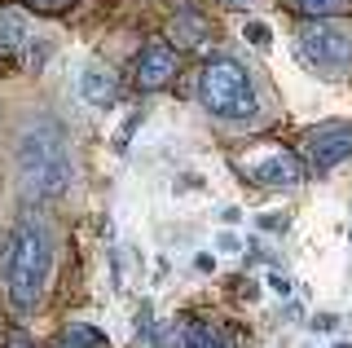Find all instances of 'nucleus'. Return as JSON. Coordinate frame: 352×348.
<instances>
[{"label": "nucleus", "instance_id": "4468645a", "mask_svg": "<svg viewBox=\"0 0 352 348\" xmlns=\"http://www.w3.org/2000/svg\"><path fill=\"white\" fill-rule=\"evenodd\" d=\"M286 9H295L300 18H335L344 9V0H282Z\"/></svg>", "mask_w": 352, "mask_h": 348}, {"label": "nucleus", "instance_id": "39448f33", "mask_svg": "<svg viewBox=\"0 0 352 348\" xmlns=\"http://www.w3.org/2000/svg\"><path fill=\"white\" fill-rule=\"evenodd\" d=\"M242 177L264 186V190H291L304 181V159L295 150L278 146V141H264V146L242 155Z\"/></svg>", "mask_w": 352, "mask_h": 348}, {"label": "nucleus", "instance_id": "ddd939ff", "mask_svg": "<svg viewBox=\"0 0 352 348\" xmlns=\"http://www.w3.org/2000/svg\"><path fill=\"white\" fill-rule=\"evenodd\" d=\"M168 340H176V331L154 326L150 309H141V326H137V348H168Z\"/></svg>", "mask_w": 352, "mask_h": 348}, {"label": "nucleus", "instance_id": "f3484780", "mask_svg": "<svg viewBox=\"0 0 352 348\" xmlns=\"http://www.w3.org/2000/svg\"><path fill=\"white\" fill-rule=\"evenodd\" d=\"M247 40H251V45H269V27H264V23H247Z\"/></svg>", "mask_w": 352, "mask_h": 348}, {"label": "nucleus", "instance_id": "2eb2a0df", "mask_svg": "<svg viewBox=\"0 0 352 348\" xmlns=\"http://www.w3.org/2000/svg\"><path fill=\"white\" fill-rule=\"evenodd\" d=\"M0 348H36V344H31L27 331H18V326H5V331H0Z\"/></svg>", "mask_w": 352, "mask_h": 348}, {"label": "nucleus", "instance_id": "f03ea898", "mask_svg": "<svg viewBox=\"0 0 352 348\" xmlns=\"http://www.w3.org/2000/svg\"><path fill=\"white\" fill-rule=\"evenodd\" d=\"M49 265H53L49 230L36 216H22L5 243V296L22 318L36 313V304L44 296V282H49Z\"/></svg>", "mask_w": 352, "mask_h": 348}, {"label": "nucleus", "instance_id": "6e6552de", "mask_svg": "<svg viewBox=\"0 0 352 348\" xmlns=\"http://www.w3.org/2000/svg\"><path fill=\"white\" fill-rule=\"evenodd\" d=\"M238 331H220L207 318H185L181 322V348H238Z\"/></svg>", "mask_w": 352, "mask_h": 348}, {"label": "nucleus", "instance_id": "6ab92c4d", "mask_svg": "<svg viewBox=\"0 0 352 348\" xmlns=\"http://www.w3.org/2000/svg\"><path fill=\"white\" fill-rule=\"evenodd\" d=\"M220 247H225V252H238V247H242V243H238V238H234V234H220Z\"/></svg>", "mask_w": 352, "mask_h": 348}, {"label": "nucleus", "instance_id": "f8f14e48", "mask_svg": "<svg viewBox=\"0 0 352 348\" xmlns=\"http://www.w3.org/2000/svg\"><path fill=\"white\" fill-rule=\"evenodd\" d=\"M27 45V18L14 14V9H0V53Z\"/></svg>", "mask_w": 352, "mask_h": 348}, {"label": "nucleus", "instance_id": "aec40b11", "mask_svg": "<svg viewBox=\"0 0 352 348\" xmlns=\"http://www.w3.org/2000/svg\"><path fill=\"white\" fill-rule=\"evenodd\" d=\"M220 5H229V9H251V5H260V0H220Z\"/></svg>", "mask_w": 352, "mask_h": 348}, {"label": "nucleus", "instance_id": "423d86ee", "mask_svg": "<svg viewBox=\"0 0 352 348\" xmlns=\"http://www.w3.org/2000/svg\"><path fill=\"white\" fill-rule=\"evenodd\" d=\"M176 71H181V53L172 45H163V40H154L137 53V62H132V75H137V89L141 93H159L168 89L176 80Z\"/></svg>", "mask_w": 352, "mask_h": 348}, {"label": "nucleus", "instance_id": "f257e3e1", "mask_svg": "<svg viewBox=\"0 0 352 348\" xmlns=\"http://www.w3.org/2000/svg\"><path fill=\"white\" fill-rule=\"evenodd\" d=\"M18 186L27 199H58L71 186V150L53 115H40L18 137Z\"/></svg>", "mask_w": 352, "mask_h": 348}, {"label": "nucleus", "instance_id": "a211bd4d", "mask_svg": "<svg viewBox=\"0 0 352 348\" xmlns=\"http://www.w3.org/2000/svg\"><path fill=\"white\" fill-rule=\"evenodd\" d=\"M269 287H273V291H278V296H286V291H291V278H282V274H273V278H269Z\"/></svg>", "mask_w": 352, "mask_h": 348}, {"label": "nucleus", "instance_id": "1a4fd4ad", "mask_svg": "<svg viewBox=\"0 0 352 348\" xmlns=\"http://www.w3.org/2000/svg\"><path fill=\"white\" fill-rule=\"evenodd\" d=\"M207 31H212V23H207L203 14H194V9H185V14H176L172 18V27H168V45L181 53V49H198L207 40Z\"/></svg>", "mask_w": 352, "mask_h": 348}, {"label": "nucleus", "instance_id": "9b49d317", "mask_svg": "<svg viewBox=\"0 0 352 348\" xmlns=\"http://www.w3.org/2000/svg\"><path fill=\"white\" fill-rule=\"evenodd\" d=\"M53 348H106V335L97 326H84V322H71L58 331V344Z\"/></svg>", "mask_w": 352, "mask_h": 348}, {"label": "nucleus", "instance_id": "20e7f679", "mask_svg": "<svg viewBox=\"0 0 352 348\" xmlns=\"http://www.w3.org/2000/svg\"><path fill=\"white\" fill-rule=\"evenodd\" d=\"M295 53L326 75L352 71V23L348 18H304L295 31Z\"/></svg>", "mask_w": 352, "mask_h": 348}, {"label": "nucleus", "instance_id": "412c9836", "mask_svg": "<svg viewBox=\"0 0 352 348\" xmlns=\"http://www.w3.org/2000/svg\"><path fill=\"white\" fill-rule=\"evenodd\" d=\"M335 348H348V344H335Z\"/></svg>", "mask_w": 352, "mask_h": 348}, {"label": "nucleus", "instance_id": "9d476101", "mask_svg": "<svg viewBox=\"0 0 352 348\" xmlns=\"http://www.w3.org/2000/svg\"><path fill=\"white\" fill-rule=\"evenodd\" d=\"M80 93H84V102H93V106H110V102L119 97L115 71H110V67H84V75H80Z\"/></svg>", "mask_w": 352, "mask_h": 348}, {"label": "nucleus", "instance_id": "7ed1b4c3", "mask_svg": "<svg viewBox=\"0 0 352 348\" xmlns=\"http://www.w3.org/2000/svg\"><path fill=\"white\" fill-rule=\"evenodd\" d=\"M198 97L203 106L220 119H251L256 115V84L242 62L234 58H212L203 62V75H198Z\"/></svg>", "mask_w": 352, "mask_h": 348}, {"label": "nucleus", "instance_id": "dca6fc26", "mask_svg": "<svg viewBox=\"0 0 352 348\" xmlns=\"http://www.w3.org/2000/svg\"><path fill=\"white\" fill-rule=\"evenodd\" d=\"M27 9H36V14H62V9H71V0H27Z\"/></svg>", "mask_w": 352, "mask_h": 348}, {"label": "nucleus", "instance_id": "0eeeda50", "mask_svg": "<svg viewBox=\"0 0 352 348\" xmlns=\"http://www.w3.org/2000/svg\"><path fill=\"white\" fill-rule=\"evenodd\" d=\"M304 159L313 163L317 172L335 168V163L352 159V124H322L304 137Z\"/></svg>", "mask_w": 352, "mask_h": 348}]
</instances>
